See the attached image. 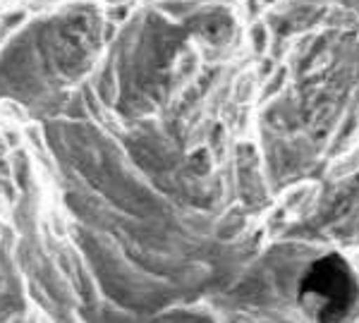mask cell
<instances>
[{
	"label": "cell",
	"mask_w": 359,
	"mask_h": 323,
	"mask_svg": "<svg viewBox=\"0 0 359 323\" xmlns=\"http://www.w3.org/2000/svg\"><path fill=\"white\" fill-rule=\"evenodd\" d=\"M79 15H60L29 27L0 53V99H15L29 108L53 106L57 84L82 62L84 36L94 34Z\"/></svg>",
	"instance_id": "6da1fadb"
},
{
	"label": "cell",
	"mask_w": 359,
	"mask_h": 323,
	"mask_svg": "<svg viewBox=\"0 0 359 323\" xmlns=\"http://www.w3.org/2000/svg\"><path fill=\"white\" fill-rule=\"evenodd\" d=\"M299 299L318 323H340L357 299L355 278L340 259H323L302 280Z\"/></svg>",
	"instance_id": "7a4b0ae2"
},
{
	"label": "cell",
	"mask_w": 359,
	"mask_h": 323,
	"mask_svg": "<svg viewBox=\"0 0 359 323\" xmlns=\"http://www.w3.org/2000/svg\"><path fill=\"white\" fill-rule=\"evenodd\" d=\"M22 311L25 302L17 282L10 275L0 273V323H22Z\"/></svg>",
	"instance_id": "3957f363"
}]
</instances>
